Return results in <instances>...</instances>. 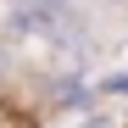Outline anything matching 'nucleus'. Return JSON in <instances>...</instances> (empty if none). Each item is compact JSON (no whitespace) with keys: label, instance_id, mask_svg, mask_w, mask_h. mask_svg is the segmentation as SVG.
Listing matches in <instances>:
<instances>
[{"label":"nucleus","instance_id":"1","mask_svg":"<svg viewBox=\"0 0 128 128\" xmlns=\"http://www.w3.org/2000/svg\"><path fill=\"white\" fill-rule=\"evenodd\" d=\"M6 28H11V39H22L34 50H56L61 39H67V22H61L56 11H45V6H17L6 17Z\"/></svg>","mask_w":128,"mask_h":128},{"label":"nucleus","instance_id":"2","mask_svg":"<svg viewBox=\"0 0 128 128\" xmlns=\"http://www.w3.org/2000/svg\"><path fill=\"white\" fill-rule=\"evenodd\" d=\"M28 6H45V11H61L67 0H28Z\"/></svg>","mask_w":128,"mask_h":128}]
</instances>
